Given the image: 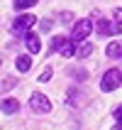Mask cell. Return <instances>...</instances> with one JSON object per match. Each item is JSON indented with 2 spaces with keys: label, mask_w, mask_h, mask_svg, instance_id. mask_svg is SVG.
<instances>
[{
  "label": "cell",
  "mask_w": 122,
  "mask_h": 130,
  "mask_svg": "<svg viewBox=\"0 0 122 130\" xmlns=\"http://www.w3.org/2000/svg\"><path fill=\"white\" fill-rule=\"evenodd\" d=\"M39 0H12V5L17 7V10H27V7H32V5H37Z\"/></svg>",
  "instance_id": "8fae6325"
},
{
  "label": "cell",
  "mask_w": 122,
  "mask_h": 130,
  "mask_svg": "<svg viewBox=\"0 0 122 130\" xmlns=\"http://www.w3.org/2000/svg\"><path fill=\"white\" fill-rule=\"evenodd\" d=\"M34 22H37L34 15H20V17L12 22V32L15 35H27L29 29L34 27Z\"/></svg>",
  "instance_id": "277c9868"
},
{
  "label": "cell",
  "mask_w": 122,
  "mask_h": 130,
  "mask_svg": "<svg viewBox=\"0 0 122 130\" xmlns=\"http://www.w3.org/2000/svg\"><path fill=\"white\" fill-rule=\"evenodd\" d=\"M0 108H3V113L12 116V113H17V110H20V101H17V98H5V101L0 103Z\"/></svg>",
  "instance_id": "52a82bcc"
},
{
  "label": "cell",
  "mask_w": 122,
  "mask_h": 130,
  "mask_svg": "<svg viewBox=\"0 0 122 130\" xmlns=\"http://www.w3.org/2000/svg\"><path fill=\"white\" fill-rule=\"evenodd\" d=\"M115 130H122V123H117V128H115Z\"/></svg>",
  "instance_id": "e0dca14e"
},
{
  "label": "cell",
  "mask_w": 122,
  "mask_h": 130,
  "mask_svg": "<svg viewBox=\"0 0 122 130\" xmlns=\"http://www.w3.org/2000/svg\"><path fill=\"white\" fill-rule=\"evenodd\" d=\"M108 57L110 59H122V44H117V42H112V44H108Z\"/></svg>",
  "instance_id": "30bf717a"
},
{
  "label": "cell",
  "mask_w": 122,
  "mask_h": 130,
  "mask_svg": "<svg viewBox=\"0 0 122 130\" xmlns=\"http://www.w3.org/2000/svg\"><path fill=\"white\" fill-rule=\"evenodd\" d=\"M39 81H42V84H46V81H51V69H49V66H46V69H44V71L39 74Z\"/></svg>",
  "instance_id": "4fadbf2b"
},
{
  "label": "cell",
  "mask_w": 122,
  "mask_h": 130,
  "mask_svg": "<svg viewBox=\"0 0 122 130\" xmlns=\"http://www.w3.org/2000/svg\"><path fill=\"white\" fill-rule=\"evenodd\" d=\"M90 32H93V20H78L76 25H73L71 39H73V42H83Z\"/></svg>",
  "instance_id": "3957f363"
},
{
  "label": "cell",
  "mask_w": 122,
  "mask_h": 130,
  "mask_svg": "<svg viewBox=\"0 0 122 130\" xmlns=\"http://www.w3.org/2000/svg\"><path fill=\"white\" fill-rule=\"evenodd\" d=\"M29 106H32L34 113H49V110H51V103H49V98H46L44 93H32Z\"/></svg>",
  "instance_id": "5b68a950"
},
{
  "label": "cell",
  "mask_w": 122,
  "mask_h": 130,
  "mask_svg": "<svg viewBox=\"0 0 122 130\" xmlns=\"http://www.w3.org/2000/svg\"><path fill=\"white\" fill-rule=\"evenodd\" d=\"M122 86V71L120 69H110V71H105V76H103L100 81V88L103 91H115V88Z\"/></svg>",
  "instance_id": "6da1fadb"
},
{
  "label": "cell",
  "mask_w": 122,
  "mask_h": 130,
  "mask_svg": "<svg viewBox=\"0 0 122 130\" xmlns=\"http://www.w3.org/2000/svg\"><path fill=\"white\" fill-rule=\"evenodd\" d=\"M112 17H115V20L122 25V7H115V10H112Z\"/></svg>",
  "instance_id": "9a60e30c"
},
{
  "label": "cell",
  "mask_w": 122,
  "mask_h": 130,
  "mask_svg": "<svg viewBox=\"0 0 122 130\" xmlns=\"http://www.w3.org/2000/svg\"><path fill=\"white\" fill-rule=\"evenodd\" d=\"M115 120H117V123H122V106L115 110Z\"/></svg>",
  "instance_id": "2e32d148"
},
{
  "label": "cell",
  "mask_w": 122,
  "mask_h": 130,
  "mask_svg": "<svg viewBox=\"0 0 122 130\" xmlns=\"http://www.w3.org/2000/svg\"><path fill=\"white\" fill-rule=\"evenodd\" d=\"M51 52H61V57H73V54H76L73 39H66V37H54V39H51Z\"/></svg>",
  "instance_id": "7a4b0ae2"
},
{
  "label": "cell",
  "mask_w": 122,
  "mask_h": 130,
  "mask_svg": "<svg viewBox=\"0 0 122 130\" xmlns=\"http://www.w3.org/2000/svg\"><path fill=\"white\" fill-rule=\"evenodd\" d=\"M25 44H27V49L32 52V54H39V52H42V39H39L34 32H27V35H25Z\"/></svg>",
  "instance_id": "8992f818"
},
{
  "label": "cell",
  "mask_w": 122,
  "mask_h": 130,
  "mask_svg": "<svg viewBox=\"0 0 122 130\" xmlns=\"http://www.w3.org/2000/svg\"><path fill=\"white\" fill-rule=\"evenodd\" d=\"M59 17H61V22H64V25H71V22H73V15H71V12H61Z\"/></svg>",
  "instance_id": "5bb4252c"
},
{
  "label": "cell",
  "mask_w": 122,
  "mask_h": 130,
  "mask_svg": "<svg viewBox=\"0 0 122 130\" xmlns=\"http://www.w3.org/2000/svg\"><path fill=\"white\" fill-rule=\"evenodd\" d=\"M81 101V93H76V91H68V106H78Z\"/></svg>",
  "instance_id": "7c38bea8"
},
{
  "label": "cell",
  "mask_w": 122,
  "mask_h": 130,
  "mask_svg": "<svg viewBox=\"0 0 122 130\" xmlns=\"http://www.w3.org/2000/svg\"><path fill=\"white\" fill-rule=\"evenodd\" d=\"M93 54V44L90 42H81L78 47H76V57L78 59H86V57H90Z\"/></svg>",
  "instance_id": "9c48e42d"
},
{
  "label": "cell",
  "mask_w": 122,
  "mask_h": 130,
  "mask_svg": "<svg viewBox=\"0 0 122 130\" xmlns=\"http://www.w3.org/2000/svg\"><path fill=\"white\" fill-rule=\"evenodd\" d=\"M15 69H17V71H20V74L29 71V69H32V59H29L27 54H20V57L15 59Z\"/></svg>",
  "instance_id": "ba28073f"
},
{
  "label": "cell",
  "mask_w": 122,
  "mask_h": 130,
  "mask_svg": "<svg viewBox=\"0 0 122 130\" xmlns=\"http://www.w3.org/2000/svg\"><path fill=\"white\" fill-rule=\"evenodd\" d=\"M0 64H3V59H0Z\"/></svg>",
  "instance_id": "ac0fdd59"
}]
</instances>
